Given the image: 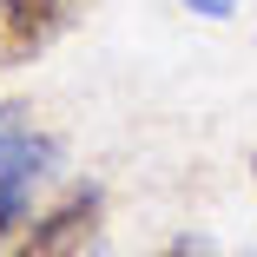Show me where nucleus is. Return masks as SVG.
Returning a JSON list of instances; mask_svg holds the SVG:
<instances>
[{"instance_id": "1", "label": "nucleus", "mask_w": 257, "mask_h": 257, "mask_svg": "<svg viewBox=\"0 0 257 257\" xmlns=\"http://www.w3.org/2000/svg\"><path fill=\"white\" fill-rule=\"evenodd\" d=\"M53 172H60V139L27 106H0V237L33 211V191Z\"/></svg>"}, {"instance_id": "6", "label": "nucleus", "mask_w": 257, "mask_h": 257, "mask_svg": "<svg viewBox=\"0 0 257 257\" xmlns=\"http://www.w3.org/2000/svg\"><path fill=\"white\" fill-rule=\"evenodd\" d=\"M250 257H257V250H250Z\"/></svg>"}, {"instance_id": "3", "label": "nucleus", "mask_w": 257, "mask_h": 257, "mask_svg": "<svg viewBox=\"0 0 257 257\" xmlns=\"http://www.w3.org/2000/svg\"><path fill=\"white\" fill-rule=\"evenodd\" d=\"M73 20V0H0V66H27Z\"/></svg>"}, {"instance_id": "5", "label": "nucleus", "mask_w": 257, "mask_h": 257, "mask_svg": "<svg viewBox=\"0 0 257 257\" xmlns=\"http://www.w3.org/2000/svg\"><path fill=\"white\" fill-rule=\"evenodd\" d=\"M165 257H211V250H204V244H172Z\"/></svg>"}, {"instance_id": "2", "label": "nucleus", "mask_w": 257, "mask_h": 257, "mask_svg": "<svg viewBox=\"0 0 257 257\" xmlns=\"http://www.w3.org/2000/svg\"><path fill=\"white\" fill-rule=\"evenodd\" d=\"M99 218H106L99 185H79V191H66L46 218H33L7 257H92V250H99Z\"/></svg>"}, {"instance_id": "4", "label": "nucleus", "mask_w": 257, "mask_h": 257, "mask_svg": "<svg viewBox=\"0 0 257 257\" xmlns=\"http://www.w3.org/2000/svg\"><path fill=\"white\" fill-rule=\"evenodd\" d=\"M191 14H204V20H231L237 14V0H185Z\"/></svg>"}]
</instances>
